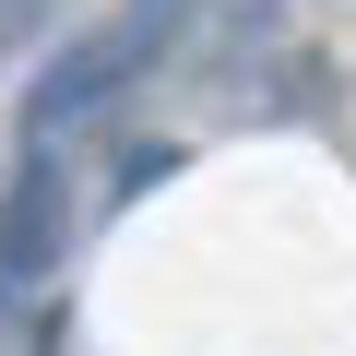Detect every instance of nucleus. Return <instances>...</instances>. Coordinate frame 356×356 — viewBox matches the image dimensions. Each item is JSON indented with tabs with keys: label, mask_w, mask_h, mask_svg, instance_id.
<instances>
[{
	"label": "nucleus",
	"mask_w": 356,
	"mask_h": 356,
	"mask_svg": "<svg viewBox=\"0 0 356 356\" xmlns=\"http://www.w3.org/2000/svg\"><path fill=\"white\" fill-rule=\"evenodd\" d=\"M202 0H131V13L107 24V36H83V48H60L36 83H24V143H60V131H83V119H107L166 48H178V24H191Z\"/></svg>",
	"instance_id": "obj_1"
},
{
	"label": "nucleus",
	"mask_w": 356,
	"mask_h": 356,
	"mask_svg": "<svg viewBox=\"0 0 356 356\" xmlns=\"http://www.w3.org/2000/svg\"><path fill=\"white\" fill-rule=\"evenodd\" d=\"M60 214H72L60 166H48V143H24L13 191H0V309H24V297L48 285V261H60Z\"/></svg>",
	"instance_id": "obj_2"
},
{
	"label": "nucleus",
	"mask_w": 356,
	"mask_h": 356,
	"mask_svg": "<svg viewBox=\"0 0 356 356\" xmlns=\"http://www.w3.org/2000/svg\"><path fill=\"white\" fill-rule=\"evenodd\" d=\"M48 13H60V0H0V60L36 48V36H48Z\"/></svg>",
	"instance_id": "obj_3"
}]
</instances>
